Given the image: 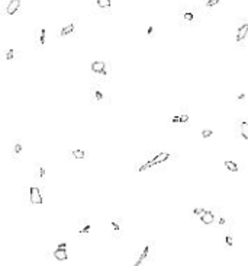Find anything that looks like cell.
I'll return each instance as SVG.
<instances>
[{"mask_svg":"<svg viewBox=\"0 0 248 266\" xmlns=\"http://www.w3.org/2000/svg\"><path fill=\"white\" fill-rule=\"evenodd\" d=\"M141 164H138L135 167V172H147V170H157V169H163V166L168 164L170 161L177 160V154H171V153H165V151H160L157 153L154 150L148 151L144 156V159H141Z\"/></svg>","mask_w":248,"mask_h":266,"instance_id":"cell-1","label":"cell"},{"mask_svg":"<svg viewBox=\"0 0 248 266\" xmlns=\"http://www.w3.org/2000/svg\"><path fill=\"white\" fill-rule=\"evenodd\" d=\"M88 99H90V103L97 106L110 105V94L103 89L102 83H97V82L88 86Z\"/></svg>","mask_w":248,"mask_h":266,"instance_id":"cell-2","label":"cell"},{"mask_svg":"<svg viewBox=\"0 0 248 266\" xmlns=\"http://www.w3.org/2000/svg\"><path fill=\"white\" fill-rule=\"evenodd\" d=\"M154 257H155V241H148V243H145L141 249L138 250L133 265L135 266L151 265L154 262Z\"/></svg>","mask_w":248,"mask_h":266,"instance_id":"cell-3","label":"cell"},{"mask_svg":"<svg viewBox=\"0 0 248 266\" xmlns=\"http://www.w3.org/2000/svg\"><path fill=\"white\" fill-rule=\"evenodd\" d=\"M189 122H190V115L187 112V108H180L168 119V124L171 127H189Z\"/></svg>","mask_w":248,"mask_h":266,"instance_id":"cell-4","label":"cell"},{"mask_svg":"<svg viewBox=\"0 0 248 266\" xmlns=\"http://www.w3.org/2000/svg\"><path fill=\"white\" fill-rule=\"evenodd\" d=\"M109 231L110 236L113 238H121L123 234V220L121 217H115L112 218L109 222Z\"/></svg>","mask_w":248,"mask_h":266,"instance_id":"cell-5","label":"cell"},{"mask_svg":"<svg viewBox=\"0 0 248 266\" xmlns=\"http://www.w3.org/2000/svg\"><path fill=\"white\" fill-rule=\"evenodd\" d=\"M109 70H110V66L109 63H105V61H93L92 63V73L99 76V77H107L109 79Z\"/></svg>","mask_w":248,"mask_h":266,"instance_id":"cell-6","label":"cell"},{"mask_svg":"<svg viewBox=\"0 0 248 266\" xmlns=\"http://www.w3.org/2000/svg\"><path fill=\"white\" fill-rule=\"evenodd\" d=\"M29 204H32V205H42L44 204V198H42L41 189L38 186L29 188Z\"/></svg>","mask_w":248,"mask_h":266,"instance_id":"cell-7","label":"cell"},{"mask_svg":"<svg viewBox=\"0 0 248 266\" xmlns=\"http://www.w3.org/2000/svg\"><path fill=\"white\" fill-rule=\"evenodd\" d=\"M222 234H224V241L228 249L234 247V224L226 226L225 228H222Z\"/></svg>","mask_w":248,"mask_h":266,"instance_id":"cell-8","label":"cell"},{"mask_svg":"<svg viewBox=\"0 0 248 266\" xmlns=\"http://www.w3.org/2000/svg\"><path fill=\"white\" fill-rule=\"evenodd\" d=\"M92 228H93L92 221L88 220L87 217H84V218H81V220H78V224H77L78 234H88L90 231H92Z\"/></svg>","mask_w":248,"mask_h":266,"instance_id":"cell-9","label":"cell"},{"mask_svg":"<svg viewBox=\"0 0 248 266\" xmlns=\"http://www.w3.org/2000/svg\"><path fill=\"white\" fill-rule=\"evenodd\" d=\"M54 257L57 260L64 262L68 259V253H67V244L66 243H60L58 247L54 250Z\"/></svg>","mask_w":248,"mask_h":266,"instance_id":"cell-10","label":"cell"},{"mask_svg":"<svg viewBox=\"0 0 248 266\" xmlns=\"http://www.w3.org/2000/svg\"><path fill=\"white\" fill-rule=\"evenodd\" d=\"M45 176H47V169H45L42 164L36 163V164H35V170H33V177H35V180L39 183H44Z\"/></svg>","mask_w":248,"mask_h":266,"instance_id":"cell-11","label":"cell"},{"mask_svg":"<svg viewBox=\"0 0 248 266\" xmlns=\"http://www.w3.org/2000/svg\"><path fill=\"white\" fill-rule=\"evenodd\" d=\"M231 224H234V220H231L228 215H225V214H224V211L219 210V215H218V226H219L220 230H222V228H225L226 226H231Z\"/></svg>","mask_w":248,"mask_h":266,"instance_id":"cell-12","label":"cell"},{"mask_svg":"<svg viewBox=\"0 0 248 266\" xmlns=\"http://www.w3.org/2000/svg\"><path fill=\"white\" fill-rule=\"evenodd\" d=\"M216 220V215L213 214V211H209V210H206L200 215V221L203 222V224H206V226H210V224H213Z\"/></svg>","mask_w":248,"mask_h":266,"instance_id":"cell-13","label":"cell"},{"mask_svg":"<svg viewBox=\"0 0 248 266\" xmlns=\"http://www.w3.org/2000/svg\"><path fill=\"white\" fill-rule=\"evenodd\" d=\"M45 33H47V31H45L44 28H39V29L35 31L33 38H35V44H36V47H42V45L45 44Z\"/></svg>","mask_w":248,"mask_h":266,"instance_id":"cell-14","label":"cell"},{"mask_svg":"<svg viewBox=\"0 0 248 266\" xmlns=\"http://www.w3.org/2000/svg\"><path fill=\"white\" fill-rule=\"evenodd\" d=\"M247 35H248V23H244V25H241V26L238 28L235 41H237V42H244L245 38H247Z\"/></svg>","mask_w":248,"mask_h":266,"instance_id":"cell-15","label":"cell"},{"mask_svg":"<svg viewBox=\"0 0 248 266\" xmlns=\"http://www.w3.org/2000/svg\"><path fill=\"white\" fill-rule=\"evenodd\" d=\"M67 157H68L70 160H83V159L87 157V153L83 151V150H71V151L67 154Z\"/></svg>","mask_w":248,"mask_h":266,"instance_id":"cell-16","label":"cell"},{"mask_svg":"<svg viewBox=\"0 0 248 266\" xmlns=\"http://www.w3.org/2000/svg\"><path fill=\"white\" fill-rule=\"evenodd\" d=\"M19 7H21V0H10L7 7H6V13L7 15H15Z\"/></svg>","mask_w":248,"mask_h":266,"instance_id":"cell-17","label":"cell"},{"mask_svg":"<svg viewBox=\"0 0 248 266\" xmlns=\"http://www.w3.org/2000/svg\"><path fill=\"white\" fill-rule=\"evenodd\" d=\"M22 151H23V145L21 144V143H15L13 148H12V157H13V160H15V161H19V159H21V154H22Z\"/></svg>","mask_w":248,"mask_h":266,"instance_id":"cell-18","label":"cell"},{"mask_svg":"<svg viewBox=\"0 0 248 266\" xmlns=\"http://www.w3.org/2000/svg\"><path fill=\"white\" fill-rule=\"evenodd\" d=\"M182 19L186 23H193V22H196V21H197V15H196L193 10H186L182 15Z\"/></svg>","mask_w":248,"mask_h":266,"instance_id":"cell-19","label":"cell"},{"mask_svg":"<svg viewBox=\"0 0 248 266\" xmlns=\"http://www.w3.org/2000/svg\"><path fill=\"white\" fill-rule=\"evenodd\" d=\"M238 128H239V135H241V138L248 140V121H244V119L239 121Z\"/></svg>","mask_w":248,"mask_h":266,"instance_id":"cell-20","label":"cell"},{"mask_svg":"<svg viewBox=\"0 0 248 266\" xmlns=\"http://www.w3.org/2000/svg\"><path fill=\"white\" fill-rule=\"evenodd\" d=\"M17 56H19V52H17L16 50H13V48H7V50H5V52H3V57H5V60H7V61L15 60V58H17Z\"/></svg>","mask_w":248,"mask_h":266,"instance_id":"cell-21","label":"cell"},{"mask_svg":"<svg viewBox=\"0 0 248 266\" xmlns=\"http://www.w3.org/2000/svg\"><path fill=\"white\" fill-rule=\"evenodd\" d=\"M224 166L228 169V170H231V172L234 173H237L239 172V166H238L235 161H232V160H225V163H224Z\"/></svg>","mask_w":248,"mask_h":266,"instance_id":"cell-22","label":"cell"},{"mask_svg":"<svg viewBox=\"0 0 248 266\" xmlns=\"http://www.w3.org/2000/svg\"><path fill=\"white\" fill-rule=\"evenodd\" d=\"M74 32V23H68V25H66V26H62L60 31V35L61 37H67V35H70V33Z\"/></svg>","mask_w":248,"mask_h":266,"instance_id":"cell-23","label":"cell"},{"mask_svg":"<svg viewBox=\"0 0 248 266\" xmlns=\"http://www.w3.org/2000/svg\"><path fill=\"white\" fill-rule=\"evenodd\" d=\"M97 2V6L100 9H109L110 7V0H96Z\"/></svg>","mask_w":248,"mask_h":266,"instance_id":"cell-24","label":"cell"},{"mask_svg":"<svg viewBox=\"0 0 248 266\" xmlns=\"http://www.w3.org/2000/svg\"><path fill=\"white\" fill-rule=\"evenodd\" d=\"M205 211H206V210H203V208H194V210L192 211V215L193 217H199V218H200V215L203 214Z\"/></svg>","mask_w":248,"mask_h":266,"instance_id":"cell-25","label":"cell"},{"mask_svg":"<svg viewBox=\"0 0 248 266\" xmlns=\"http://www.w3.org/2000/svg\"><path fill=\"white\" fill-rule=\"evenodd\" d=\"M212 134H213V131H212V129H203L200 135H202V138H209Z\"/></svg>","mask_w":248,"mask_h":266,"instance_id":"cell-26","label":"cell"},{"mask_svg":"<svg viewBox=\"0 0 248 266\" xmlns=\"http://www.w3.org/2000/svg\"><path fill=\"white\" fill-rule=\"evenodd\" d=\"M219 2L220 0H208V2H206V6H208V7H213V6L218 5Z\"/></svg>","mask_w":248,"mask_h":266,"instance_id":"cell-27","label":"cell"},{"mask_svg":"<svg viewBox=\"0 0 248 266\" xmlns=\"http://www.w3.org/2000/svg\"><path fill=\"white\" fill-rule=\"evenodd\" d=\"M237 100H238V102H242V100H245V93H239V94H238Z\"/></svg>","mask_w":248,"mask_h":266,"instance_id":"cell-28","label":"cell"},{"mask_svg":"<svg viewBox=\"0 0 248 266\" xmlns=\"http://www.w3.org/2000/svg\"><path fill=\"white\" fill-rule=\"evenodd\" d=\"M147 33H148V37H152V35H154V28H152V26H148Z\"/></svg>","mask_w":248,"mask_h":266,"instance_id":"cell-29","label":"cell"}]
</instances>
